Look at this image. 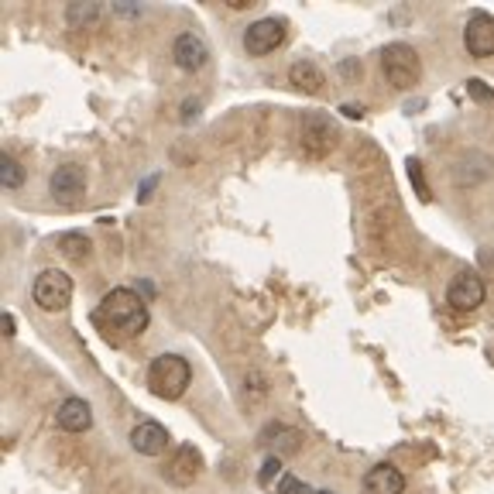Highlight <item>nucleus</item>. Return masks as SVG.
<instances>
[{
	"mask_svg": "<svg viewBox=\"0 0 494 494\" xmlns=\"http://www.w3.org/2000/svg\"><path fill=\"white\" fill-rule=\"evenodd\" d=\"M467 93H470L474 100H480V104H494V90H488L484 79H470V83H467Z\"/></svg>",
	"mask_w": 494,
	"mask_h": 494,
	"instance_id": "4be33fe9",
	"label": "nucleus"
},
{
	"mask_svg": "<svg viewBox=\"0 0 494 494\" xmlns=\"http://www.w3.org/2000/svg\"><path fill=\"white\" fill-rule=\"evenodd\" d=\"M172 59H175V65H179L183 73H200L203 65L210 62V45H206V38L196 35V31H183V35L175 38V45H172Z\"/></svg>",
	"mask_w": 494,
	"mask_h": 494,
	"instance_id": "423d86ee",
	"label": "nucleus"
},
{
	"mask_svg": "<svg viewBox=\"0 0 494 494\" xmlns=\"http://www.w3.org/2000/svg\"><path fill=\"white\" fill-rule=\"evenodd\" d=\"M35 302L45 309V312H62V309L73 302V278L59 272V268H45L42 275L35 278L31 285Z\"/></svg>",
	"mask_w": 494,
	"mask_h": 494,
	"instance_id": "20e7f679",
	"label": "nucleus"
},
{
	"mask_svg": "<svg viewBox=\"0 0 494 494\" xmlns=\"http://www.w3.org/2000/svg\"><path fill=\"white\" fill-rule=\"evenodd\" d=\"M96 326L104 333H117V337H138L148 330V302L141 299L134 289H114L104 295V302L93 312Z\"/></svg>",
	"mask_w": 494,
	"mask_h": 494,
	"instance_id": "f257e3e1",
	"label": "nucleus"
},
{
	"mask_svg": "<svg viewBox=\"0 0 494 494\" xmlns=\"http://www.w3.org/2000/svg\"><path fill=\"white\" fill-rule=\"evenodd\" d=\"M484 295H488L484 278L474 275V272H463V275H457L450 282L447 302L457 309V312H470V309H478L480 302H484Z\"/></svg>",
	"mask_w": 494,
	"mask_h": 494,
	"instance_id": "6e6552de",
	"label": "nucleus"
},
{
	"mask_svg": "<svg viewBox=\"0 0 494 494\" xmlns=\"http://www.w3.org/2000/svg\"><path fill=\"white\" fill-rule=\"evenodd\" d=\"M59 251L65 258H86L90 254V237L86 233H62Z\"/></svg>",
	"mask_w": 494,
	"mask_h": 494,
	"instance_id": "6ab92c4d",
	"label": "nucleus"
},
{
	"mask_svg": "<svg viewBox=\"0 0 494 494\" xmlns=\"http://www.w3.org/2000/svg\"><path fill=\"white\" fill-rule=\"evenodd\" d=\"M491 175V158L488 154H480V152H474V154H467V158H460L457 165H453V183L457 185H478V183H484Z\"/></svg>",
	"mask_w": 494,
	"mask_h": 494,
	"instance_id": "2eb2a0df",
	"label": "nucleus"
},
{
	"mask_svg": "<svg viewBox=\"0 0 494 494\" xmlns=\"http://www.w3.org/2000/svg\"><path fill=\"white\" fill-rule=\"evenodd\" d=\"M409 175H412V183L419 185V196H422V200H430V185L422 183V165H419L416 158L409 162Z\"/></svg>",
	"mask_w": 494,
	"mask_h": 494,
	"instance_id": "5701e85b",
	"label": "nucleus"
},
{
	"mask_svg": "<svg viewBox=\"0 0 494 494\" xmlns=\"http://www.w3.org/2000/svg\"><path fill=\"white\" fill-rule=\"evenodd\" d=\"M320 494H330V491H320Z\"/></svg>",
	"mask_w": 494,
	"mask_h": 494,
	"instance_id": "393cba45",
	"label": "nucleus"
},
{
	"mask_svg": "<svg viewBox=\"0 0 494 494\" xmlns=\"http://www.w3.org/2000/svg\"><path fill=\"white\" fill-rule=\"evenodd\" d=\"M65 21L73 25V28H93L96 21H100V4H69V11H65Z\"/></svg>",
	"mask_w": 494,
	"mask_h": 494,
	"instance_id": "f3484780",
	"label": "nucleus"
},
{
	"mask_svg": "<svg viewBox=\"0 0 494 494\" xmlns=\"http://www.w3.org/2000/svg\"><path fill=\"white\" fill-rule=\"evenodd\" d=\"M55 422H59L65 432H86L93 426V409L90 401L83 399H65L55 412Z\"/></svg>",
	"mask_w": 494,
	"mask_h": 494,
	"instance_id": "4468645a",
	"label": "nucleus"
},
{
	"mask_svg": "<svg viewBox=\"0 0 494 494\" xmlns=\"http://www.w3.org/2000/svg\"><path fill=\"white\" fill-rule=\"evenodd\" d=\"M189 381H193V368H189V361H185L183 354H158L152 361V368H148V388H152V395H158V399H165V401L183 399Z\"/></svg>",
	"mask_w": 494,
	"mask_h": 494,
	"instance_id": "f03ea898",
	"label": "nucleus"
},
{
	"mask_svg": "<svg viewBox=\"0 0 494 494\" xmlns=\"http://www.w3.org/2000/svg\"><path fill=\"white\" fill-rule=\"evenodd\" d=\"M169 430L162 426V422H141V426H134L131 430V447L138 450L141 457H158V453H165L169 450Z\"/></svg>",
	"mask_w": 494,
	"mask_h": 494,
	"instance_id": "9b49d317",
	"label": "nucleus"
},
{
	"mask_svg": "<svg viewBox=\"0 0 494 494\" xmlns=\"http://www.w3.org/2000/svg\"><path fill=\"white\" fill-rule=\"evenodd\" d=\"M0 183H4V189H21V183H25V169L15 154H0Z\"/></svg>",
	"mask_w": 494,
	"mask_h": 494,
	"instance_id": "a211bd4d",
	"label": "nucleus"
},
{
	"mask_svg": "<svg viewBox=\"0 0 494 494\" xmlns=\"http://www.w3.org/2000/svg\"><path fill=\"white\" fill-rule=\"evenodd\" d=\"M278 470H282V457H268V460L262 463V474H258V480H262L264 488H272L278 478Z\"/></svg>",
	"mask_w": 494,
	"mask_h": 494,
	"instance_id": "412c9836",
	"label": "nucleus"
},
{
	"mask_svg": "<svg viewBox=\"0 0 494 494\" xmlns=\"http://www.w3.org/2000/svg\"><path fill=\"white\" fill-rule=\"evenodd\" d=\"M4 337H15V316L11 312L4 316Z\"/></svg>",
	"mask_w": 494,
	"mask_h": 494,
	"instance_id": "b1692460",
	"label": "nucleus"
},
{
	"mask_svg": "<svg viewBox=\"0 0 494 494\" xmlns=\"http://www.w3.org/2000/svg\"><path fill=\"white\" fill-rule=\"evenodd\" d=\"M463 45H467V52L474 59L494 55V17L484 15V11L467 17V25H463Z\"/></svg>",
	"mask_w": 494,
	"mask_h": 494,
	"instance_id": "0eeeda50",
	"label": "nucleus"
},
{
	"mask_svg": "<svg viewBox=\"0 0 494 494\" xmlns=\"http://www.w3.org/2000/svg\"><path fill=\"white\" fill-rule=\"evenodd\" d=\"M381 73L395 90H412L422 76V65H419V52L405 42H391L381 52Z\"/></svg>",
	"mask_w": 494,
	"mask_h": 494,
	"instance_id": "7ed1b4c3",
	"label": "nucleus"
},
{
	"mask_svg": "<svg viewBox=\"0 0 494 494\" xmlns=\"http://www.w3.org/2000/svg\"><path fill=\"white\" fill-rule=\"evenodd\" d=\"M200 470H203L200 450L189 447V443H183V447L175 450V457L169 460V467H165V478H169L172 484L185 488V484H193V480L200 478Z\"/></svg>",
	"mask_w": 494,
	"mask_h": 494,
	"instance_id": "9d476101",
	"label": "nucleus"
},
{
	"mask_svg": "<svg viewBox=\"0 0 494 494\" xmlns=\"http://www.w3.org/2000/svg\"><path fill=\"white\" fill-rule=\"evenodd\" d=\"M289 83H292L295 90H309V93H320L323 90V69L316 65L312 59H295L292 65H289Z\"/></svg>",
	"mask_w": 494,
	"mask_h": 494,
	"instance_id": "dca6fc26",
	"label": "nucleus"
},
{
	"mask_svg": "<svg viewBox=\"0 0 494 494\" xmlns=\"http://www.w3.org/2000/svg\"><path fill=\"white\" fill-rule=\"evenodd\" d=\"M48 189H52V196L55 200H73L79 196L83 189H86V172L79 169V165H59V169L52 172V179H48Z\"/></svg>",
	"mask_w": 494,
	"mask_h": 494,
	"instance_id": "ddd939ff",
	"label": "nucleus"
},
{
	"mask_svg": "<svg viewBox=\"0 0 494 494\" xmlns=\"http://www.w3.org/2000/svg\"><path fill=\"white\" fill-rule=\"evenodd\" d=\"M285 35H289V25L282 17H258V21H251L244 28V52L254 55V59L272 55L285 42Z\"/></svg>",
	"mask_w": 494,
	"mask_h": 494,
	"instance_id": "39448f33",
	"label": "nucleus"
},
{
	"mask_svg": "<svg viewBox=\"0 0 494 494\" xmlns=\"http://www.w3.org/2000/svg\"><path fill=\"white\" fill-rule=\"evenodd\" d=\"M278 494H316V491L309 484H302L295 474H285V478L278 480Z\"/></svg>",
	"mask_w": 494,
	"mask_h": 494,
	"instance_id": "aec40b11",
	"label": "nucleus"
},
{
	"mask_svg": "<svg viewBox=\"0 0 494 494\" xmlns=\"http://www.w3.org/2000/svg\"><path fill=\"white\" fill-rule=\"evenodd\" d=\"M364 488L370 494H401L405 491V474L395 463H374L364 474Z\"/></svg>",
	"mask_w": 494,
	"mask_h": 494,
	"instance_id": "f8f14e48",
	"label": "nucleus"
},
{
	"mask_svg": "<svg viewBox=\"0 0 494 494\" xmlns=\"http://www.w3.org/2000/svg\"><path fill=\"white\" fill-rule=\"evenodd\" d=\"M333 138H337V131L326 114H306V121H302V148L306 152L326 154L333 148Z\"/></svg>",
	"mask_w": 494,
	"mask_h": 494,
	"instance_id": "1a4fd4ad",
	"label": "nucleus"
}]
</instances>
